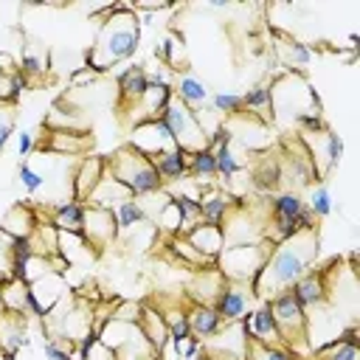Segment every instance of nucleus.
Returning a JSON list of instances; mask_svg holds the SVG:
<instances>
[{
    "mask_svg": "<svg viewBox=\"0 0 360 360\" xmlns=\"http://www.w3.org/2000/svg\"><path fill=\"white\" fill-rule=\"evenodd\" d=\"M155 56L166 65V68H174V65H180V59H183V37L180 34H166V39L160 42V45H155Z\"/></svg>",
    "mask_w": 360,
    "mask_h": 360,
    "instance_id": "34",
    "label": "nucleus"
},
{
    "mask_svg": "<svg viewBox=\"0 0 360 360\" xmlns=\"http://www.w3.org/2000/svg\"><path fill=\"white\" fill-rule=\"evenodd\" d=\"M135 200L141 202L143 217H146L149 222H155V219H158V214L172 202V194H166V191L160 188V191H152V194H143V197H135Z\"/></svg>",
    "mask_w": 360,
    "mask_h": 360,
    "instance_id": "41",
    "label": "nucleus"
},
{
    "mask_svg": "<svg viewBox=\"0 0 360 360\" xmlns=\"http://www.w3.org/2000/svg\"><path fill=\"white\" fill-rule=\"evenodd\" d=\"M101 177H104V158H84L73 172V200L87 202Z\"/></svg>",
    "mask_w": 360,
    "mask_h": 360,
    "instance_id": "15",
    "label": "nucleus"
},
{
    "mask_svg": "<svg viewBox=\"0 0 360 360\" xmlns=\"http://www.w3.org/2000/svg\"><path fill=\"white\" fill-rule=\"evenodd\" d=\"M205 360H214V357H205Z\"/></svg>",
    "mask_w": 360,
    "mask_h": 360,
    "instance_id": "57",
    "label": "nucleus"
},
{
    "mask_svg": "<svg viewBox=\"0 0 360 360\" xmlns=\"http://www.w3.org/2000/svg\"><path fill=\"white\" fill-rule=\"evenodd\" d=\"M242 107L253 110V112H264L273 107V93H270V84H256L250 87L248 93H242Z\"/></svg>",
    "mask_w": 360,
    "mask_h": 360,
    "instance_id": "36",
    "label": "nucleus"
},
{
    "mask_svg": "<svg viewBox=\"0 0 360 360\" xmlns=\"http://www.w3.org/2000/svg\"><path fill=\"white\" fill-rule=\"evenodd\" d=\"M42 352H45V357H48V360H73V357H70V349H65V346H62L59 340H53V338H48V340H45Z\"/></svg>",
    "mask_w": 360,
    "mask_h": 360,
    "instance_id": "47",
    "label": "nucleus"
},
{
    "mask_svg": "<svg viewBox=\"0 0 360 360\" xmlns=\"http://www.w3.org/2000/svg\"><path fill=\"white\" fill-rule=\"evenodd\" d=\"M211 152H214V163H217V177H222L225 183L233 180V177L242 172V160L233 155L231 143H222V146H217V149H211Z\"/></svg>",
    "mask_w": 360,
    "mask_h": 360,
    "instance_id": "32",
    "label": "nucleus"
},
{
    "mask_svg": "<svg viewBox=\"0 0 360 360\" xmlns=\"http://www.w3.org/2000/svg\"><path fill=\"white\" fill-rule=\"evenodd\" d=\"M141 309H143V307H138V304H124V307L112 309V315H110V318L124 321V323H138V321H141Z\"/></svg>",
    "mask_w": 360,
    "mask_h": 360,
    "instance_id": "46",
    "label": "nucleus"
},
{
    "mask_svg": "<svg viewBox=\"0 0 360 360\" xmlns=\"http://www.w3.org/2000/svg\"><path fill=\"white\" fill-rule=\"evenodd\" d=\"M104 172L110 177H115L132 197H143V194H152V191L163 188V180H160L155 163L149 158H143L141 152L129 149V146L110 155L104 160Z\"/></svg>",
    "mask_w": 360,
    "mask_h": 360,
    "instance_id": "3",
    "label": "nucleus"
},
{
    "mask_svg": "<svg viewBox=\"0 0 360 360\" xmlns=\"http://www.w3.org/2000/svg\"><path fill=\"white\" fill-rule=\"evenodd\" d=\"M34 149H37V143H34V132L22 129V132L17 135V155H20V158H28Z\"/></svg>",
    "mask_w": 360,
    "mask_h": 360,
    "instance_id": "51",
    "label": "nucleus"
},
{
    "mask_svg": "<svg viewBox=\"0 0 360 360\" xmlns=\"http://www.w3.org/2000/svg\"><path fill=\"white\" fill-rule=\"evenodd\" d=\"M172 90H174V98H180V101H183L186 107H191V110H200V107L208 104V98H211L208 84H205L200 76H194V73L177 76L174 84H172Z\"/></svg>",
    "mask_w": 360,
    "mask_h": 360,
    "instance_id": "20",
    "label": "nucleus"
},
{
    "mask_svg": "<svg viewBox=\"0 0 360 360\" xmlns=\"http://www.w3.org/2000/svg\"><path fill=\"white\" fill-rule=\"evenodd\" d=\"M211 6H214V8H225L228 3H225V0H211Z\"/></svg>",
    "mask_w": 360,
    "mask_h": 360,
    "instance_id": "56",
    "label": "nucleus"
},
{
    "mask_svg": "<svg viewBox=\"0 0 360 360\" xmlns=\"http://www.w3.org/2000/svg\"><path fill=\"white\" fill-rule=\"evenodd\" d=\"M115 87H118V98L124 107L141 101V96L149 90V73L143 70V65H129L118 73L115 79Z\"/></svg>",
    "mask_w": 360,
    "mask_h": 360,
    "instance_id": "14",
    "label": "nucleus"
},
{
    "mask_svg": "<svg viewBox=\"0 0 360 360\" xmlns=\"http://www.w3.org/2000/svg\"><path fill=\"white\" fill-rule=\"evenodd\" d=\"M340 158H343V138L335 135V132H329V166L338 169Z\"/></svg>",
    "mask_w": 360,
    "mask_h": 360,
    "instance_id": "49",
    "label": "nucleus"
},
{
    "mask_svg": "<svg viewBox=\"0 0 360 360\" xmlns=\"http://www.w3.org/2000/svg\"><path fill=\"white\" fill-rule=\"evenodd\" d=\"M250 352H253L256 360H298L295 352L287 349L284 343H278V346H262V343H256V346H250Z\"/></svg>",
    "mask_w": 360,
    "mask_h": 360,
    "instance_id": "43",
    "label": "nucleus"
},
{
    "mask_svg": "<svg viewBox=\"0 0 360 360\" xmlns=\"http://www.w3.org/2000/svg\"><path fill=\"white\" fill-rule=\"evenodd\" d=\"M242 332H245L248 340L262 343V346H278V343H284V338H281V332H278V326H276V318H273L267 301H264L262 307L250 309V312L242 318Z\"/></svg>",
    "mask_w": 360,
    "mask_h": 360,
    "instance_id": "12",
    "label": "nucleus"
},
{
    "mask_svg": "<svg viewBox=\"0 0 360 360\" xmlns=\"http://www.w3.org/2000/svg\"><path fill=\"white\" fill-rule=\"evenodd\" d=\"M315 357L318 360H360V349H357V340L335 338L323 343L321 349H315Z\"/></svg>",
    "mask_w": 360,
    "mask_h": 360,
    "instance_id": "29",
    "label": "nucleus"
},
{
    "mask_svg": "<svg viewBox=\"0 0 360 360\" xmlns=\"http://www.w3.org/2000/svg\"><path fill=\"white\" fill-rule=\"evenodd\" d=\"M276 51H278L281 62L287 68H292V70H301V68H307L312 62V48L304 45V42H298V39H281L276 45Z\"/></svg>",
    "mask_w": 360,
    "mask_h": 360,
    "instance_id": "28",
    "label": "nucleus"
},
{
    "mask_svg": "<svg viewBox=\"0 0 360 360\" xmlns=\"http://www.w3.org/2000/svg\"><path fill=\"white\" fill-rule=\"evenodd\" d=\"M169 248H172V253H174L186 267H200V270H202L205 264H211V259H205V256H202L186 236H180V233L169 239Z\"/></svg>",
    "mask_w": 360,
    "mask_h": 360,
    "instance_id": "31",
    "label": "nucleus"
},
{
    "mask_svg": "<svg viewBox=\"0 0 360 360\" xmlns=\"http://www.w3.org/2000/svg\"><path fill=\"white\" fill-rule=\"evenodd\" d=\"M84 225V202L79 200H65L53 208V228L56 231H68V233H82Z\"/></svg>",
    "mask_w": 360,
    "mask_h": 360,
    "instance_id": "27",
    "label": "nucleus"
},
{
    "mask_svg": "<svg viewBox=\"0 0 360 360\" xmlns=\"http://www.w3.org/2000/svg\"><path fill=\"white\" fill-rule=\"evenodd\" d=\"M101 73L98 70H93V68H76L73 73H70V87H82V84H90V82H96Z\"/></svg>",
    "mask_w": 360,
    "mask_h": 360,
    "instance_id": "48",
    "label": "nucleus"
},
{
    "mask_svg": "<svg viewBox=\"0 0 360 360\" xmlns=\"http://www.w3.org/2000/svg\"><path fill=\"white\" fill-rule=\"evenodd\" d=\"M292 298L307 309V307H323L329 301V284H326V270H307L301 278H295L290 287Z\"/></svg>",
    "mask_w": 360,
    "mask_h": 360,
    "instance_id": "13",
    "label": "nucleus"
},
{
    "mask_svg": "<svg viewBox=\"0 0 360 360\" xmlns=\"http://www.w3.org/2000/svg\"><path fill=\"white\" fill-rule=\"evenodd\" d=\"M273 245L259 242V245H231L222 248V253L217 256V270L222 273L225 281L233 284H250L253 276L262 270V264L267 262Z\"/></svg>",
    "mask_w": 360,
    "mask_h": 360,
    "instance_id": "5",
    "label": "nucleus"
},
{
    "mask_svg": "<svg viewBox=\"0 0 360 360\" xmlns=\"http://www.w3.org/2000/svg\"><path fill=\"white\" fill-rule=\"evenodd\" d=\"M250 304H253V292L248 284H233V281H225L219 295L214 298V309L219 312V318L225 323H236L242 321L248 312H250Z\"/></svg>",
    "mask_w": 360,
    "mask_h": 360,
    "instance_id": "11",
    "label": "nucleus"
},
{
    "mask_svg": "<svg viewBox=\"0 0 360 360\" xmlns=\"http://www.w3.org/2000/svg\"><path fill=\"white\" fill-rule=\"evenodd\" d=\"M68 292L65 276L62 273H45L37 281L28 284V312L45 318Z\"/></svg>",
    "mask_w": 360,
    "mask_h": 360,
    "instance_id": "9",
    "label": "nucleus"
},
{
    "mask_svg": "<svg viewBox=\"0 0 360 360\" xmlns=\"http://www.w3.org/2000/svg\"><path fill=\"white\" fill-rule=\"evenodd\" d=\"M309 211H312V217L315 219H323V217H329L332 214V208H335V202H332V194H329V188L321 183V186H315L312 191H309V202H304Z\"/></svg>",
    "mask_w": 360,
    "mask_h": 360,
    "instance_id": "37",
    "label": "nucleus"
},
{
    "mask_svg": "<svg viewBox=\"0 0 360 360\" xmlns=\"http://www.w3.org/2000/svg\"><path fill=\"white\" fill-rule=\"evenodd\" d=\"M186 318H188V329H191L194 340L214 338L222 329V323H225L211 304H191V309H186Z\"/></svg>",
    "mask_w": 360,
    "mask_h": 360,
    "instance_id": "16",
    "label": "nucleus"
},
{
    "mask_svg": "<svg viewBox=\"0 0 360 360\" xmlns=\"http://www.w3.org/2000/svg\"><path fill=\"white\" fill-rule=\"evenodd\" d=\"M188 177H194L197 183L217 177V163H214V152L211 149H202V152L188 155Z\"/></svg>",
    "mask_w": 360,
    "mask_h": 360,
    "instance_id": "33",
    "label": "nucleus"
},
{
    "mask_svg": "<svg viewBox=\"0 0 360 360\" xmlns=\"http://www.w3.org/2000/svg\"><path fill=\"white\" fill-rule=\"evenodd\" d=\"M82 236L87 239V245L93 248H107L110 242H115L118 236V222L115 214L110 208H96V205H84V225H82Z\"/></svg>",
    "mask_w": 360,
    "mask_h": 360,
    "instance_id": "10",
    "label": "nucleus"
},
{
    "mask_svg": "<svg viewBox=\"0 0 360 360\" xmlns=\"http://www.w3.org/2000/svg\"><path fill=\"white\" fill-rule=\"evenodd\" d=\"M84 360H118V354H115L112 349H107L101 340H96V343L90 346V352L84 354Z\"/></svg>",
    "mask_w": 360,
    "mask_h": 360,
    "instance_id": "50",
    "label": "nucleus"
},
{
    "mask_svg": "<svg viewBox=\"0 0 360 360\" xmlns=\"http://www.w3.org/2000/svg\"><path fill=\"white\" fill-rule=\"evenodd\" d=\"M0 307L14 315L28 312V284L22 278H6L0 281Z\"/></svg>",
    "mask_w": 360,
    "mask_h": 360,
    "instance_id": "26",
    "label": "nucleus"
},
{
    "mask_svg": "<svg viewBox=\"0 0 360 360\" xmlns=\"http://www.w3.org/2000/svg\"><path fill=\"white\" fill-rule=\"evenodd\" d=\"M180 236H186L205 259H211V262H217V256L222 253V248H225V236H222V228L219 225H208V222H200V225H194L188 233H180Z\"/></svg>",
    "mask_w": 360,
    "mask_h": 360,
    "instance_id": "18",
    "label": "nucleus"
},
{
    "mask_svg": "<svg viewBox=\"0 0 360 360\" xmlns=\"http://www.w3.org/2000/svg\"><path fill=\"white\" fill-rule=\"evenodd\" d=\"M0 70H3V73H8V76H14V73H17V62H14V56L0 53Z\"/></svg>",
    "mask_w": 360,
    "mask_h": 360,
    "instance_id": "55",
    "label": "nucleus"
},
{
    "mask_svg": "<svg viewBox=\"0 0 360 360\" xmlns=\"http://www.w3.org/2000/svg\"><path fill=\"white\" fill-rule=\"evenodd\" d=\"M8 270H11V239L0 231V281L8 278Z\"/></svg>",
    "mask_w": 360,
    "mask_h": 360,
    "instance_id": "45",
    "label": "nucleus"
},
{
    "mask_svg": "<svg viewBox=\"0 0 360 360\" xmlns=\"http://www.w3.org/2000/svg\"><path fill=\"white\" fill-rule=\"evenodd\" d=\"M208 101H211V107H214L217 115H239V112H242V96H239V93L219 90V93H214Z\"/></svg>",
    "mask_w": 360,
    "mask_h": 360,
    "instance_id": "38",
    "label": "nucleus"
},
{
    "mask_svg": "<svg viewBox=\"0 0 360 360\" xmlns=\"http://www.w3.org/2000/svg\"><path fill=\"white\" fill-rule=\"evenodd\" d=\"M93 146V138L84 132H70V129H51L48 141L42 143V149L56 152V155H84Z\"/></svg>",
    "mask_w": 360,
    "mask_h": 360,
    "instance_id": "21",
    "label": "nucleus"
},
{
    "mask_svg": "<svg viewBox=\"0 0 360 360\" xmlns=\"http://www.w3.org/2000/svg\"><path fill=\"white\" fill-rule=\"evenodd\" d=\"M152 163H155V169H158V174H160L163 183H177V180H186L188 177V155L183 149H177V146L155 155Z\"/></svg>",
    "mask_w": 360,
    "mask_h": 360,
    "instance_id": "22",
    "label": "nucleus"
},
{
    "mask_svg": "<svg viewBox=\"0 0 360 360\" xmlns=\"http://www.w3.org/2000/svg\"><path fill=\"white\" fill-rule=\"evenodd\" d=\"M160 315H163V323H166L172 340H188V338H191L186 309H166V312H160Z\"/></svg>",
    "mask_w": 360,
    "mask_h": 360,
    "instance_id": "35",
    "label": "nucleus"
},
{
    "mask_svg": "<svg viewBox=\"0 0 360 360\" xmlns=\"http://www.w3.org/2000/svg\"><path fill=\"white\" fill-rule=\"evenodd\" d=\"M160 121H163L166 129L172 132L174 146L183 149L186 155H194V152L208 149V135H205V129L200 127L194 110L186 107L180 98H174V96L169 98V104H166L163 112H160Z\"/></svg>",
    "mask_w": 360,
    "mask_h": 360,
    "instance_id": "4",
    "label": "nucleus"
},
{
    "mask_svg": "<svg viewBox=\"0 0 360 360\" xmlns=\"http://www.w3.org/2000/svg\"><path fill=\"white\" fill-rule=\"evenodd\" d=\"M174 205H177L180 219H183V231H180V233H188L194 225H200V222H202V217H200V205H197V200H194V197L180 194V197H174Z\"/></svg>",
    "mask_w": 360,
    "mask_h": 360,
    "instance_id": "39",
    "label": "nucleus"
},
{
    "mask_svg": "<svg viewBox=\"0 0 360 360\" xmlns=\"http://www.w3.org/2000/svg\"><path fill=\"white\" fill-rule=\"evenodd\" d=\"M129 197H132V194H129L115 177H110V174L104 172V177L98 180V186H96V191L90 194L87 202L96 205V208H110V211H112L118 202H124V200H129Z\"/></svg>",
    "mask_w": 360,
    "mask_h": 360,
    "instance_id": "25",
    "label": "nucleus"
},
{
    "mask_svg": "<svg viewBox=\"0 0 360 360\" xmlns=\"http://www.w3.org/2000/svg\"><path fill=\"white\" fill-rule=\"evenodd\" d=\"M197 205H200L202 222L222 228V222L228 219V214H231L233 205H239V202H233V200H231L225 191H219V188H208V191H202V194L197 197Z\"/></svg>",
    "mask_w": 360,
    "mask_h": 360,
    "instance_id": "17",
    "label": "nucleus"
},
{
    "mask_svg": "<svg viewBox=\"0 0 360 360\" xmlns=\"http://www.w3.org/2000/svg\"><path fill=\"white\" fill-rule=\"evenodd\" d=\"M112 214H115L118 231H135L141 222H146V217H143V211H141V202H138L135 197L118 202V205L112 208Z\"/></svg>",
    "mask_w": 360,
    "mask_h": 360,
    "instance_id": "30",
    "label": "nucleus"
},
{
    "mask_svg": "<svg viewBox=\"0 0 360 360\" xmlns=\"http://www.w3.org/2000/svg\"><path fill=\"white\" fill-rule=\"evenodd\" d=\"M155 225H158L163 233H172V236H177V233L183 231V219H180V211H177V205H174V197H172V202L158 214Z\"/></svg>",
    "mask_w": 360,
    "mask_h": 360,
    "instance_id": "42",
    "label": "nucleus"
},
{
    "mask_svg": "<svg viewBox=\"0 0 360 360\" xmlns=\"http://www.w3.org/2000/svg\"><path fill=\"white\" fill-rule=\"evenodd\" d=\"M17 177H20L22 188H25L28 194H37V191L45 186V177H42L39 172H34L28 163H20V169H17Z\"/></svg>",
    "mask_w": 360,
    "mask_h": 360,
    "instance_id": "44",
    "label": "nucleus"
},
{
    "mask_svg": "<svg viewBox=\"0 0 360 360\" xmlns=\"http://www.w3.org/2000/svg\"><path fill=\"white\" fill-rule=\"evenodd\" d=\"M48 332L53 335V340H82L90 332V318L84 309H79L73 301L62 298L45 318Z\"/></svg>",
    "mask_w": 360,
    "mask_h": 360,
    "instance_id": "7",
    "label": "nucleus"
},
{
    "mask_svg": "<svg viewBox=\"0 0 360 360\" xmlns=\"http://www.w3.org/2000/svg\"><path fill=\"white\" fill-rule=\"evenodd\" d=\"M253 177H256V183H259L262 188H273V186L281 183V163H278L276 158H262V163H259V169L253 172Z\"/></svg>",
    "mask_w": 360,
    "mask_h": 360,
    "instance_id": "40",
    "label": "nucleus"
},
{
    "mask_svg": "<svg viewBox=\"0 0 360 360\" xmlns=\"http://www.w3.org/2000/svg\"><path fill=\"white\" fill-rule=\"evenodd\" d=\"M295 231H315V217H312V211L304 205L301 208V214L295 217Z\"/></svg>",
    "mask_w": 360,
    "mask_h": 360,
    "instance_id": "53",
    "label": "nucleus"
},
{
    "mask_svg": "<svg viewBox=\"0 0 360 360\" xmlns=\"http://www.w3.org/2000/svg\"><path fill=\"white\" fill-rule=\"evenodd\" d=\"M11 132H14V121H11V115L0 112V149L6 146V141L11 138Z\"/></svg>",
    "mask_w": 360,
    "mask_h": 360,
    "instance_id": "54",
    "label": "nucleus"
},
{
    "mask_svg": "<svg viewBox=\"0 0 360 360\" xmlns=\"http://www.w3.org/2000/svg\"><path fill=\"white\" fill-rule=\"evenodd\" d=\"M273 318H276V326L284 338V343H304L307 340V326H309V318H307V309L292 298L290 290H281L276 295H270L267 301Z\"/></svg>",
    "mask_w": 360,
    "mask_h": 360,
    "instance_id": "6",
    "label": "nucleus"
},
{
    "mask_svg": "<svg viewBox=\"0 0 360 360\" xmlns=\"http://www.w3.org/2000/svg\"><path fill=\"white\" fill-rule=\"evenodd\" d=\"M20 65H22V73H39V70L45 68V65H42V59H39L34 51L22 53V62H20Z\"/></svg>",
    "mask_w": 360,
    "mask_h": 360,
    "instance_id": "52",
    "label": "nucleus"
},
{
    "mask_svg": "<svg viewBox=\"0 0 360 360\" xmlns=\"http://www.w3.org/2000/svg\"><path fill=\"white\" fill-rule=\"evenodd\" d=\"M315 256H318V233L315 231H298L287 242L276 245L270 250L267 262L262 264V270L248 284L253 298H264V295H276V292L287 290L295 278H301L309 270Z\"/></svg>",
    "mask_w": 360,
    "mask_h": 360,
    "instance_id": "1",
    "label": "nucleus"
},
{
    "mask_svg": "<svg viewBox=\"0 0 360 360\" xmlns=\"http://www.w3.org/2000/svg\"><path fill=\"white\" fill-rule=\"evenodd\" d=\"M222 284H225V278H222V273H219L217 267L200 270L197 278H194V284L188 287L191 301H194V304H211V307H214V298L219 295Z\"/></svg>",
    "mask_w": 360,
    "mask_h": 360,
    "instance_id": "24",
    "label": "nucleus"
},
{
    "mask_svg": "<svg viewBox=\"0 0 360 360\" xmlns=\"http://www.w3.org/2000/svg\"><path fill=\"white\" fill-rule=\"evenodd\" d=\"M37 217L31 214L28 205H11L3 219H0V231L8 236V239H31V233L37 231Z\"/></svg>",
    "mask_w": 360,
    "mask_h": 360,
    "instance_id": "19",
    "label": "nucleus"
},
{
    "mask_svg": "<svg viewBox=\"0 0 360 360\" xmlns=\"http://www.w3.org/2000/svg\"><path fill=\"white\" fill-rule=\"evenodd\" d=\"M138 326H141L143 338L149 340L155 357H160V354L166 352V346H169V329H166V323H163V315L155 312L152 307H143V309H141V321H138Z\"/></svg>",
    "mask_w": 360,
    "mask_h": 360,
    "instance_id": "23",
    "label": "nucleus"
},
{
    "mask_svg": "<svg viewBox=\"0 0 360 360\" xmlns=\"http://www.w3.org/2000/svg\"><path fill=\"white\" fill-rule=\"evenodd\" d=\"M141 42V17L132 6L115 3L110 6V14L101 20L93 48L87 51V68L104 73L112 65L135 56Z\"/></svg>",
    "mask_w": 360,
    "mask_h": 360,
    "instance_id": "2",
    "label": "nucleus"
},
{
    "mask_svg": "<svg viewBox=\"0 0 360 360\" xmlns=\"http://www.w3.org/2000/svg\"><path fill=\"white\" fill-rule=\"evenodd\" d=\"M129 149L141 152L143 158H155L166 149H174V138L172 132L166 129V124L160 118H149V121H141L135 127H129Z\"/></svg>",
    "mask_w": 360,
    "mask_h": 360,
    "instance_id": "8",
    "label": "nucleus"
}]
</instances>
